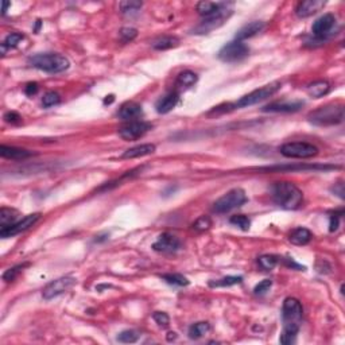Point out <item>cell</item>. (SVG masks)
I'll list each match as a JSON object with an SVG mask.
<instances>
[{
	"mask_svg": "<svg viewBox=\"0 0 345 345\" xmlns=\"http://www.w3.org/2000/svg\"><path fill=\"white\" fill-rule=\"evenodd\" d=\"M155 145H151V143H145V145L135 146L132 149H128L124 151L122 157L124 159H133V158H141L146 157V155H150V154L155 153Z\"/></svg>",
	"mask_w": 345,
	"mask_h": 345,
	"instance_id": "obj_22",
	"label": "cell"
},
{
	"mask_svg": "<svg viewBox=\"0 0 345 345\" xmlns=\"http://www.w3.org/2000/svg\"><path fill=\"white\" fill-rule=\"evenodd\" d=\"M120 40L123 41L124 43L127 42H131V41L135 38V37L137 36V31L136 28H132V27H124L120 30Z\"/></svg>",
	"mask_w": 345,
	"mask_h": 345,
	"instance_id": "obj_38",
	"label": "cell"
},
{
	"mask_svg": "<svg viewBox=\"0 0 345 345\" xmlns=\"http://www.w3.org/2000/svg\"><path fill=\"white\" fill-rule=\"evenodd\" d=\"M306 90H307V94H309L310 97L320 98L322 96L328 94V92L330 90V84L328 81L321 80V81H316V83L310 84Z\"/></svg>",
	"mask_w": 345,
	"mask_h": 345,
	"instance_id": "obj_24",
	"label": "cell"
},
{
	"mask_svg": "<svg viewBox=\"0 0 345 345\" xmlns=\"http://www.w3.org/2000/svg\"><path fill=\"white\" fill-rule=\"evenodd\" d=\"M142 114H143V111H142L141 104L129 101L120 107L118 116L124 122H135L137 118H141Z\"/></svg>",
	"mask_w": 345,
	"mask_h": 345,
	"instance_id": "obj_16",
	"label": "cell"
},
{
	"mask_svg": "<svg viewBox=\"0 0 345 345\" xmlns=\"http://www.w3.org/2000/svg\"><path fill=\"white\" fill-rule=\"evenodd\" d=\"M4 119H6V122L7 123H16L20 120V116L19 114H16V112L11 111V112H7V114L4 115Z\"/></svg>",
	"mask_w": 345,
	"mask_h": 345,
	"instance_id": "obj_44",
	"label": "cell"
},
{
	"mask_svg": "<svg viewBox=\"0 0 345 345\" xmlns=\"http://www.w3.org/2000/svg\"><path fill=\"white\" fill-rule=\"evenodd\" d=\"M264 27H266V24L262 20H255V22L246 24L236 34V41H242L243 42V41L248 40V38H252V37H255L256 34L262 31Z\"/></svg>",
	"mask_w": 345,
	"mask_h": 345,
	"instance_id": "obj_20",
	"label": "cell"
},
{
	"mask_svg": "<svg viewBox=\"0 0 345 345\" xmlns=\"http://www.w3.org/2000/svg\"><path fill=\"white\" fill-rule=\"evenodd\" d=\"M76 279L73 277H62L50 282L47 285L42 291V295L45 299H53L58 295L63 294L65 291H67L72 286H75Z\"/></svg>",
	"mask_w": 345,
	"mask_h": 345,
	"instance_id": "obj_10",
	"label": "cell"
},
{
	"mask_svg": "<svg viewBox=\"0 0 345 345\" xmlns=\"http://www.w3.org/2000/svg\"><path fill=\"white\" fill-rule=\"evenodd\" d=\"M289 239L295 246H306L307 243H310V240L313 239V235L306 228H297V229L291 232Z\"/></svg>",
	"mask_w": 345,
	"mask_h": 345,
	"instance_id": "obj_23",
	"label": "cell"
},
{
	"mask_svg": "<svg viewBox=\"0 0 345 345\" xmlns=\"http://www.w3.org/2000/svg\"><path fill=\"white\" fill-rule=\"evenodd\" d=\"M248 54H250V49H248L247 45L242 41L235 40L221 47V50L219 51V58L224 62L232 63L239 62V61L246 58Z\"/></svg>",
	"mask_w": 345,
	"mask_h": 345,
	"instance_id": "obj_8",
	"label": "cell"
},
{
	"mask_svg": "<svg viewBox=\"0 0 345 345\" xmlns=\"http://www.w3.org/2000/svg\"><path fill=\"white\" fill-rule=\"evenodd\" d=\"M303 107V101H275L263 108L264 112H297Z\"/></svg>",
	"mask_w": 345,
	"mask_h": 345,
	"instance_id": "obj_18",
	"label": "cell"
},
{
	"mask_svg": "<svg viewBox=\"0 0 345 345\" xmlns=\"http://www.w3.org/2000/svg\"><path fill=\"white\" fill-rule=\"evenodd\" d=\"M281 85H282V84L277 81V83H271L268 84V85H264L262 86V88H259V89L252 90L251 93L246 94V96H243V97L240 98L239 101H236L235 104H232V110H235V108H244V107H251L254 106V104H258V102L263 101V100H266V98H268L274 93H277V92L281 89Z\"/></svg>",
	"mask_w": 345,
	"mask_h": 345,
	"instance_id": "obj_6",
	"label": "cell"
},
{
	"mask_svg": "<svg viewBox=\"0 0 345 345\" xmlns=\"http://www.w3.org/2000/svg\"><path fill=\"white\" fill-rule=\"evenodd\" d=\"M0 154L2 157L6 158V159H14V161H22V159H26V158L31 157L32 153L28 151V150L19 149V147H12V146H6L2 145L0 147Z\"/></svg>",
	"mask_w": 345,
	"mask_h": 345,
	"instance_id": "obj_21",
	"label": "cell"
},
{
	"mask_svg": "<svg viewBox=\"0 0 345 345\" xmlns=\"http://www.w3.org/2000/svg\"><path fill=\"white\" fill-rule=\"evenodd\" d=\"M38 89H40L38 84H37V83H28L27 85L24 86V93L27 94V96H34V94L38 92Z\"/></svg>",
	"mask_w": 345,
	"mask_h": 345,
	"instance_id": "obj_43",
	"label": "cell"
},
{
	"mask_svg": "<svg viewBox=\"0 0 345 345\" xmlns=\"http://www.w3.org/2000/svg\"><path fill=\"white\" fill-rule=\"evenodd\" d=\"M341 213L342 212H340L338 215L337 213H333V215L330 216V225H329L330 232H334L338 228V220H340V217H341Z\"/></svg>",
	"mask_w": 345,
	"mask_h": 345,
	"instance_id": "obj_42",
	"label": "cell"
},
{
	"mask_svg": "<svg viewBox=\"0 0 345 345\" xmlns=\"http://www.w3.org/2000/svg\"><path fill=\"white\" fill-rule=\"evenodd\" d=\"M180 101V94L177 92H170V93L162 96L155 104L158 114H169L170 111L176 108V106Z\"/></svg>",
	"mask_w": 345,
	"mask_h": 345,
	"instance_id": "obj_19",
	"label": "cell"
},
{
	"mask_svg": "<svg viewBox=\"0 0 345 345\" xmlns=\"http://www.w3.org/2000/svg\"><path fill=\"white\" fill-rule=\"evenodd\" d=\"M153 318L155 320V322H157L159 326H167V325H169V322H170L169 316H167L166 313H163V312H155V313H154V316H153Z\"/></svg>",
	"mask_w": 345,
	"mask_h": 345,
	"instance_id": "obj_41",
	"label": "cell"
},
{
	"mask_svg": "<svg viewBox=\"0 0 345 345\" xmlns=\"http://www.w3.org/2000/svg\"><path fill=\"white\" fill-rule=\"evenodd\" d=\"M271 286H272V281H271V279H264V281H262L259 285H256L255 289H254V293H255L256 295L266 294L267 291H270Z\"/></svg>",
	"mask_w": 345,
	"mask_h": 345,
	"instance_id": "obj_40",
	"label": "cell"
},
{
	"mask_svg": "<svg viewBox=\"0 0 345 345\" xmlns=\"http://www.w3.org/2000/svg\"><path fill=\"white\" fill-rule=\"evenodd\" d=\"M142 7V2H122L120 3V10L123 14H128V12H135Z\"/></svg>",
	"mask_w": 345,
	"mask_h": 345,
	"instance_id": "obj_39",
	"label": "cell"
},
{
	"mask_svg": "<svg viewBox=\"0 0 345 345\" xmlns=\"http://www.w3.org/2000/svg\"><path fill=\"white\" fill-rule=\"evenodd\" d=\"M281 154L286 158H298V159H306V158H313L318 154V149L316 146L306 143V142H291L285 143L279 149Z\"/></svg>",
	"mask_w": 345,
	"mask_h": 345,
	"instance_id": "obj_7",
	"label": "cell"
},
{
	"mask_svg": "<svg viewBox=\"0 0 345 345\" xmlns=\"http://www.w3.org/2000/svg\"><path fill=\"white\" fill-rule=\"evenodd\" d=\"M23 38H24L23 34H19V32H11V34H8V36L6 37L4 42L2 43V53L6 54L7 47H10V49H11V47H15L20 41H23Z\"/></svg>",
	"mask_w": 345,
	"mask_h": 345,
	"instance_id": "obj_29",
	"label": "cell"
},
{
	"mask_svg": "<svg viewBox=\"0 0 345 345\" xmlns=\"http://www.w3.org/2000/svg\"><path fill=\"white\" fill-rule=\"evenodd\" d=\"M337 186H338V189L337 188H333V189H332V190H333L334 193H337V196L340 197V198H344V185L338 184Z\"/></svg>",
	"mask_w": 345,
	"mask_h": 345,
	"instance_id": "obj_45",
	"label": "cell"
},
{
	"mask_svg": "<svg viewBox=\"0 0 345 345\" xmlns=\"http://www.w3.org/2000/svg\"><path fill=\"white\" fill-rule=\"evenodd\" d=\"M16 217H18V212H16L15 209L11 208L0 209V225H2V229L10 227L12 224H15Z\"/></svg>",
	"mask_w": 345,
	"mask_h": 345,
	"instance_id": "obj_25",
	"label": "cell"
},
{
	"mask_svg": "<svg viewBox=\"0 0 345 345\" xmlns=\"http://www.w3.org/2000/svg\"><path fill=\"white\" fill-rule=\"evenodd\" d=\"M8 6H10V3H8V2H4V3H3V15L6 14V12H7Z\"/></svg>",
	"mask_w": 345,
	"mask_h": 345,
	"instance_id": "obj_46",
	"label": "cell"
},
{
	"mask_svg": "<svg viewBox=\"0 0 345 345\" xmlns=\"http://www.w3.org/2000/svg\"><path fill=\"white\" fill-rule=\"evenodd\" d=\"M272 198L275 204L287 211L299 209L303 202V194L291 182H277L272 186Z\"/></svg>",
	"mask_w": 345,
	"mask_h": 345,
	"instance_id": "obj_2",
	"label": "cell"
},
{
	"mask_svg": "<svg viewBox=\"0 0 345 345\" xmlns=\"http://www.w3.org/2000/svg\"><path fill=\"white\" fill-rule=\"evenodd\" d=\"M229 15H231V10H225V11L220 12V14H216V15L213 16L204 18V20H202L193 31H194V34H206V32L212 31L215 28L220 27V26L224 23V20L228 19V16Z\"/></svg>",
	"mask_w": 345,
	"mask_h": 345,
	"instance_id": "obj_14",
	"label": "cell"
},
{
	"mask_svg": "<svg viewBox=\"0 0 345 345\" xmlns=\"http://www.w3.org/2000/svg\"><path fill=\"white\" fill-rule=\"evenodd\" d=\"M243 282V278L242 277H225L223 279H219L216 282H211L209 286L212 287H229L235 286V285H239V283Z\"/></svg>",
	"mask_w": 345,
	"mask_h": 345,
	"instance_id": "obj_32",
	"label": "cell"
},
{
	"mask_svg": "<svg viewBox=\"0 0 345 345\" xmlns=\"http://www.w3.org/2000/svg\"><path fill=\"white\" fill-rule=\"evenodd\" d=\"M24 266H26V264H20V266H15V267H12V268H8V270L3 274L4 281H6V282H12V281H14V279L19 275L20 271L23 270Z\"/></svg>",
	"mask_w": 345,
	"mask_h": 345,
	"instance_id": "obj_37",
	"label": "cell"
},
{
	"mask_svg": "<svg viewBox=\"0 0 345 345\" xmlns=\"http://www.w3.org/2000/svg\"><path fill=\"white\" fill-rule=\"evenodd\" d=\"M137 338H139V333H137L136 330L127 329V330H123L122 333H119L118 341L126 342V344H131V342L137 341Z\"/></svg>",
	"mask_w": 345,
	"mask_h": 345,
	"instance_id": "obj_34",
	"label": "cell"
},
{
	"mask_svg": "<svg viewBox=\"0 0 345 345\" xmlns=\"http://www.w3.org/2000/svg\"><path fill=\"white\" fill-rule=\"evenodd\" d=\"M326 2L324 0H305L297 6L295 8V14L298 18H309V16L317 14L321 11L322 8L325 7Z\"/></svg>",
	"mask_w": 345,
	"mask_h": 345,
	"instance_id": "obj_15",
	"label": "cell"
},
{
	"mask_svg": "<svg viewBox=\"0 0 345 345\" xmlns=\"http://www.w3.org/2000/svg\"><path fill=\"white\" fill-rule=\"evenodd\" d=\"M28 63L36 69H40L46 73L57 75L67 71L71 66L69 59L65 55L58 53H40V54L32 55L28 58Z\"/></svg>",
	"mask_w": 345,
	"mask_h": 345,
	"instance_id": "obj_3",
	"label": "cell"
},
{
	"mask_svg": "<svg viewBox=\"0 0 345 345\" xmlns=\"http://www.w3.org/2000/svg\"><path fill=\"white\" fill-rule=\"evenodd\" d=\"M153 248L162 254H174L181 248V240L170 232H165L153 244Z\"/></svg>",
	"mask_w": 345,
	"mask_h": 345,
	"instance_id": "obj_13",
	"label": "cell"
},
{
	"mask_svg": "<svg viewBox=\"0 0 345 345\" xmlns=\"http://www.w3.org/2000/svg\"><path fill=\"white\" fill-rule=\"evenodd\" d=\"M228 3H215V2H200L197 4V11L201 16L204 18H209V16H213L216 14H220V12L225 11L228 10Z\"/></svg>",
	"mask_w": 345,
	"mask_h": 345,
	"instance_id": "obj_17",
	"label": "cell"
},
{
	"mask_svg": "<svg viewBox=\"0 0 345 345\" xmlns=\"http://www.w3.org/2000/svg\"><path fill=\"white\" fill-rule=\"evenodd\" d=\"M162 279H163L166 283L172 285V286H188L189 285L188 278H185L184 275H181V274L162 275Z\"/></svg>",
	"mask_w": 345,
	"mask_h": 345,
	"instance_id": "obj_31",
	"label": "cell"
},
{
	"mask_svg": "<svg viewBox=\"0 0 345 345\" xmlns=\"http://www.w3.org/2000/svg\"><path fill=\"white\" fill-rule=\"evenodd\" d=\"M41 213H32V215H27L26 217H23L19 221H16L15 224H12L10 227L4 228V229H0V236L3 239H7V237H12V236L19 235L22 232L27 231L28 228L32 227L34 224L40 220Z\"/></svg>",
	"mask_w": 345,
	"mask_h": 345,
	"instance_id": "obj_12",
	"label": "cell"
},
{
	"mask_svg": "<svg viewBox=\"0 0 345 345\" xmlns=\"http://www.w3.org/2000/svg\"><path fill=\"white\" fill-rule=\"evenodd\" d=\"M212 227V220L209 219L208 216H202V217H200V219H197L196 221H194V224H193V229H196V231H206V229H209V228Z\"/></svg>",
	"mask_w": 345,
	"mask_h": 345,
	"instance_id": "obj_36",
	"label": "cell"
},
{
	"mask_svg": "<svg viewBox=\"0 0 345 345\" xmlns=\"http://www.w3.org/2000/svg\"><path fill=\"white\" fill-rule=\"evenodd\" d=\"M209 330H211V325L208 322H197L189 328V337L197 340V338H201L204 334L208 333Z\"/></svg>",
	"mask_w": 345,
	"mask_h": 345,
	"instance_id": "obj_27",
	"label": "cell"
},
{
	"mask_svg": "<svg viewBox=\"0 0 345 345\" xmlns=\"http://www.w3.org/2000/svg\"><path fill=\"white\" fill-rule=\"evenodd\" d=\"M342 120H344V106L342 104H326L309 115V122L321 127L340 124Z\"/></svg>",
	"mask_w": 345,
	"mask_h": 345,
	"instance_id": "obj_4",
	"label": "cell"
},
{
	"mask_svg": "<svg viewBox=\"0 0 345 345\" xmlns=\"http://www.w3.org/2000/svg\"><path fill=\"white\" fill-rule=\"evenodd\" d=\"M302 317H303V309H302L301 302L291 297L285 299L282 307L283 332L281 334L282 344H294L297 334L299 332Z\"/></svg>",
	"mask_w": 345,
	"mask_h": 345,
	"instance_id": "obj_1",
	"label": "cell"
},
{
	"mask_svg": "<svg viewBox=\"0 0 345 345\" xmlns=\"http://www.w3.org/2000/svg\"><path fill=\"white\" fill-rule=\"evenodd\" d=\"M178 43L180 41L176 37H161L157 41H154L153 47L155 50H167V49L178 46Z\"/></svg>",
	"mask_w": 345,
	"mask_h": 345,
	"instance_id": "obj_26",
	"label": "cell"
},
{
	"mask_svg": "<svg viewBox=\"0 0 345 345\" xmlns=\"http://www.w3.org/2000/svg\"><path fill=\"white\" fill-rule=\"evenodd\" d=\"M247 201V194L243 189H232L228 193H225L224 196H221L219 200L213 204V212L220 213H228L233 211V209L239 208Z\"/></svg>",
	"mask_w": 345,
	"mask_h": 345,
	"instance_id": "obj_5",
	"label": "cell"
},
{
	"mask_svg": "<svg viewBox=\"0 0 345 345\" xmlns=\"http://www.w3.org/2000/svg\"><path fill=\"white\" fill-rule=\"evenodd\" d=\"M334 26H336V16L333 14H324L313 23L312 32L317 40L325 41L332 34Z\"/></svg>",
	"mask_w": 345,
	"mask_h": 345,
	"instance_id": "obj_11",
	"label": "cell"
},
{
	"mask_svg": "<svg viewBox=\"0 0 345 345\" xmlns=\"http://www.w3.org/2000/svg\"><path fill=\"white\" fill-rule=\"evenodd\" d=\"M279 259L275 255H262L258 259L259 267L264 271H271L277 264H278Z\"/></svg>",
	"mask_w": 345,
	"mask_h": 345,
	"instance_id": "obj_30",
	"label": "cell"
},
{
	"mask_svg": "<svg viewBox=\"0 0 345 345\" xmlns=\"http://www.w3.org/2000/svg\"><path fill=\"white\" fill-rule=\"evenodd\" d=\"M229 221H231V224L236 225V227H239L240 229H243V231H248V229H250V225H251V220L244 215L232 216Z\"/></svg>",
	"mask_w": 345,
	"mask_h": 345,
	"instance_id": "obj_33",
	"label": "cell"
},
{
	"mask_svg": "<svg viewBox=\"0 0 345 345\" xmlns=\"http://www.w3.org/2000/svg\"><path fill=\"white\" fill-rule=\"evenodd\" d=\"M61 101V97L57 92H47L42 97V106L45 108H50L53 106H57Z\"/></svg>",
	"mask_w": 345,
	"mask_h": 345,
	"instance_id": "obj_35",
	"label": "cell"
},
{
	"mask_svg": "<svg viewBox=\"0 0 345 345\" xmlns=\"http://www.w3.org/2000/svg\"><path fill=\"white\" fill-rule=\"evenodd\" d=\"M151 128H153V126L147 122H142V120L128 122L126 126H123L119 129V136L124 141H136L143 135H146Z\"/></svg>",
	"mask_w": 345,
	"mask_h": 345,
	"instance_id": "obj_9",
	"label": "cell"
},
{
	"mask_svg": "<svg viewBox=\"0 0 345 345\" xmlns=\"http://www.w3.org/2000/svg\"><path fill=\"white\" fill-rule=\"evenodd\" d=\"M197 83V75L190 71H185L180 73L177 79V85L181 88H190Z\"/></svg>",
	"mask_w": 345,
	"mask_h": 345,
	"instance_id": "obj_28",
	"label": "cell"
}]
</instances>
